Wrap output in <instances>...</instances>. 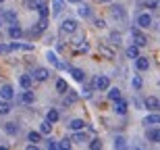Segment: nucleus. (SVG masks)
Wrapping results in <instances>:
<instances>
[{
    "mask_svg": "<svg viewBox=\"0 0 160 150\" xmlns=\"http://www.w3.org/2000/svg\"><path fill=\"white\" fill-rule=\"evenodd\" d=\"M71 146H73L71 138H65V140H60V142H58V150H69Z\"/></svg>",
    "mask_w": 160,
    "mask_h": 150,
    "instance_id": "obj_39",
    "label": "nucleus"
},
{
    "mask_svg": "<svg viewBox=\"0 0 160 150\" xmlns=\"http://www.w3.org/2000/svg\"><path fill=\"white\" fill-rule=\"evenodd\" d=\"M2 127H4V133H8V136H17V133L21 132V127H19L17 123H12V121L11 123H4Z\"/></svg>",
    "mask_w": 160,
    "mask_h": 150,
    "instance_id": "obj_24",
    "label": "nucleus"
},
{
    "mask_svg": "<svg viewBox=\"0 0 160 150\" xmlns=\"http://www.w3.org/2000/svg\"><path fill=\"white\" fill-rule=\"evenodd\" d=\"M89 148L92 150H98V148H102V142H100V138H94L92 142H89Z\"/></svg>",
    "mask_w": 160,
    "mask_h": 150,
    "instance_id": "obj_44",
    "label": "nucleus"
},
{
    "mask_svg": "<svg viewBox=\"0 0 160 150\" xmlns=\"http://www.w3.org/2000/svg\"><path fill=\"white\" fill-rule=\"evenodd\" d=\"M79 96L81 94H77V92H73V90H67L65 92V104H75Z\"/></svg>",
    "mask_w": 160,
    "mask_h": 150,
    "instance_id": "obj_28",
    "label": "nucleus"
},
{
    "mask_svg": "<svg viewBox=\"0 0 160 150\" xmlns=\"http://www.w3.org/2000/svg\"><path fill=\"white\" fill-rule=\"evenodd\" d=\"M146 140H148L150 144H160V127L158 125L148 127V132H146Z\"/></svg>",
    "mask_w": 160,
    "mask_h": 150,
    "instance_id": "obj_8",
    "label": "nucleus"
},
{
    "mask_svg": "<svg viewBox=\"0 0 160 150\" xmlns=\"http://www.w3.org/2000/svg\"><path fill=\"white\" fill-rule=\"evenodd\" d=\"M125 54H127V59H133V60H135L137 56H139V46H137V44L129 46V48L125 50Z\"/></svg>",
    "mask_w": 160,
    "mask_h": 150,
    "instance_id": "obj_31",
    "label": "nucleus"
},
{
    "mask_svg": "<svg viewBox=\"0 0 160 150\" xmlns=\"http://www.w3.org/2000/svg\"><path fill=\"white\" fill-rule=\"evenodd\" d=\"M135 69H137V71H148V69H150V59H148V56H142V54H139V56H137V59H135Z\"/></svg>",
    "mask_w": 160,
    "mask_h": 150,
    "instance_id": "obj_15",
    "label": "nucleus"
},
{
    "mask_svg": "<svg viewBox=\"0 0 160 150\" xmlns=\"http://www.w3.org/2000/svg\"><path fill=\"white\" fill-rule=\"evenodd\" d=\"M8 36H11L12 40H19V38L23 36V29H21V25H19V23L8 25Z\"/></svg>",
    "mask_w": 160,
    "mask_h": 150,
    "instance_id": "obj_19",
    "label": "nucleus"
},
{
    "mask_svg": "<svg viewBox=\"0 0 160 150\" xmlns=\"http://www.w3.org/2000/svg\"><path fill=\"white\" fill-rule=\"evenodd\" d=\"M11 111H12L11 100H2V98H0V117H6Z\"/></svg>",
    "mask_w": 160,
    "mask_h": 150,
    "instance_id": "obj_26",
    "label": "nucleus"
},
{
    "mask_svg": "<svg viewBox=\"0 0 160 150\" xmlns=\"http://www.w3.org/2000/svg\"><path fill=\"white\" fill-rule=\"evenodd\" d=\"M0 98L2 100H15V90H12V85L11 84H2L0 85Z\"/></svg>",
    "mask_w": 160,
    "mask_h": 150,
    "instance_id": "obj_9",
    "label": "nucleus"
},
{
    "mask_svg": "<svg viewBox=\"0 0 160 150\" xmlns=\"http://www.w3.org/2000/svg\"><path fill=\"white\" fill-rule=\"evenodd\" d=\"M69 73H71V77L75 79V81H79V84L85 81V73H83V69H79V67H69Z\"/></svg>",
    "mask_w": 160,
    "mask_h": 150,
    "instance_id": "obj_17",
    "label": "nucleus"
},
{
    "mask_svg": "<svg viewBox=\"0 0 160 150\" xmlns=\"http://www.w3.org/2000/svg\"><path fill=\"white\" fill-rule=\"evenodd\" d=\"M77 19H71V17H67L60 21V34L62 36H71V34H75L77 31Z\"/></svg>",
    "mask_w": 160,
    "mask_h": 150,
    "instance_id": "obj_2",
    "label": "nucleus"
},
{
    "mask_svg": "<svg viewBox=\"0 0 160 150\" xmlns=\"http://www.w3.org/2000/svg\"><path fill=\"white\" fill-rule=\"evenodd\" d=\"M77 13H79V17L81 19H94V11H92V6L89 4H79V8H77Z\"/></svg>",
    "mask_w": 160,
    "mask_h": 150,
    "instance_id": "obj_16",
    "label": "nucleus"
},
{
    "mask_svg": "<svg viewBox=\"0 0 160 150\" xmlns=\"http://www.w3.org/2000/svg\"><path fill=\"white\" fill-rule=\"evenodd\" d=\"M143 125L152 127V125H160V111H152V113L143 119Z\"/></svg>",
    "mask_w": 160,
    "mask_h": 150,
    "instance_id": "obj_11",
    "label": "nucleus"
},
{
    "mask_svg": "<svg viewBox=\"0 0 160 150\" xmlns=\"http://www.w3.org/2000/svg\"><path fill=\"white\" fill-rule=\"evenodd\" d=\"M31 75H33L36 81H48V79H50V71H48L46 67H36Z\"/></svg>",
    "mask_w": 160,
    "mask_h": 150,
    "instance_id": "obj_10",
    "label": "nucleus"
},
{
    "mask_svg": "<svg viewBox=\"0 0 160 150\" xmlns=\"http://www.w3.org/2000/svg\"><path fill=\"white\" fill-rule=\"evenodd\" d=\"M8 52H12L11 44H4V42H0V54H8Z\"/></svg>",
    "mask_w": 160,
    "mask_h": 150,
    "instance_id": "obj_43",
    "label": "nucleus"
},
{
    "mask_svg": "<svg viewBox=\"0 0 160 150\" xmlns=\"http://www.w3.org/2000/svg\"><path fill=\"white\" fill-rule=\"evenodd\" d=\"M135 25L142 27V29H150V27L154 25V19H152V15H150L148 11H139L135 15Z\"/></svg>",
    "mask_w": 160,
    "mask_h": 150,
    "instance_id": "obj_1",
    "label": "nucleus"
},
{
    "mask_svg": "<svg viewBox=\"0 0 160 150\" xmlns=\"http://www.w3.org/2000/svg\"><path fill=\"white\" fill-rule=\"evenodd\" d=\"M71 140L75 142V144H83V142H88V136H85V129H81V132H73Z\"/></svg>",
    "mask_w": 160,
    "mask_h": 150,
    "instance_id": "obj_27",
    "label": "nucleus"
},
{
    "mask_svg": "<svg viewBox=\"0 0 160 150\" xmlns=\"http://www.w3.org/2000/svg\"><path fill=\"white\" fill-rule=\"evenodd\" d=\"M131 38H133V44H137L139 48L148 44V36L142 31V27H131Z\"/></svg>",
    "mask_w": 160,
    "mask_h": 150,
    "instance_id": "obj_6",
    "label": "nucleus"
},
{
    "mask_svg": "<svg viewBox=\"0 0 160 150\" xmlns=\"http://www.w3.org/2000/svg\"><path fill=\"white\" fill-rule=\"evenodd\" d=\"M92 88H94L96 92H104L110 88V77L108 75H96L94 79H92Z\"/></svg>",
    "mask_w": 160,
    "mask_h": 150,
    "instance_id": "obj_4",
    "label": "nucleus"
},
{
    "mask_svg": "<svg viewBox=\"0 0 160 150\" xmlns=\"http://www.w3.org/2000/svg\"><path fill=\"white\" fill-rule=\"evenodd\" d=\"M42 136H44V133H42L40 129H38V132H33V129H31V132L27 133V140H29L31 144H38V142H42Z\"/></svg>",
    "mask_w": 160,
    "mask_h": 150,
    "instance_id": "obj_33",
    "label": "nucleus"
},
{
    "mask_svg": "<svg viewBox=\"0 0 160 150\" xmlns=\"http://www.w3.org/2000/svg\"><path fill=\"white\" fill-rule=\"evenodd\" d=\"M92 92H96L94 88H88V85H83V88H81V92H79V94H81L83 98H92Z\"/></svg>",
    "mask_w": 160,
    "mask_h": 150,
    "instance_id": "obj_41",
    "label": "nucleus"
},
{
    "mask_svg": "<svg viewBox=\"0 0 160 150\" xmlns=\"http://www.w3.org/2000/svg\"><path fill=\"white\" fill-rule=\"evenodd\" d=\"M65 11V0H52V17H60Z\"/></svg>",
    "mask_w": 160,
    "mask_h": 150,
    "instance_id": "obj_18",
    "label": "nucleus"
},
{
    "mask_svg": "<svg viewBox=\"0 0 160 150\" xmlns=\"http://www.w3.org/2000/svg\"><path fill=\"white\" fill-rule=\"evenodd\" d=\"M108 94H106V96H108V100H119V98H123V94H121V90H119V88H108Z\"/></svg>",
    "mask_w": 160,
    "mask_h": 150,
    "instance_id": "obj_32",
    "label": "nucleus"
},
{
    "mask_svg": "<svg viewBox=\"0 0 160 150\" xmlns=\"http://www.w3.org/2000/svg\"><path fill=\"white\" fill-rule=\"evenodd\" d=\"M117 115H127V111H129V104H127V100H123V98H119V100H114V108H112Z\"/></svg>",
    "mask_w": 160,
    "mask_h": 150,
    "instance_id": "obj_12",
    "label": "nucleus"
},
{
    "mask_svg": "<svg viewBox=\"0 0 160 150\" xmlns=\"http://www.w3.org/2000/svg\"><path fill=\"white\" fill-rule=\"evenodd\" d=\"M143 106L148 108V111H160V98L156 96H148L143 100Z\"/></svg>",
    "mask_w": 160,
    "mask_h": 150,
    "instance_id": "obj_14",
    "label": "nucleus"
},
{
    "mask_svg": "<svg viewBox=\"0 0 160 150\" xmlns=\"http://www.w3.org/2000/svg\"><path fill=\"white\" fill-rule=\"evenodd\" d=\"M44 146H46L48 150H56V148H58V140H54V138H48V140H46V144H44Z\"/></svg>",
    "mask_w": 160,
    "mask_h": 150,
    "instance_id": "obj_40",
    "label": "nucleus"
},
{
    "mask_svg": "<svg viewBox=\"0 0 160 150\" xmlns=\"http://www.w3.org/2000/svg\"><path fill=\"white\" fill-rule=\"evenodd\" d=\"M36 11L40 13V17H50V8H48V4L44 0H38L36 2Z\"/></svg>",
    "mask_w": 160,
    "mask_h": 150,
    "instance_id": "obj_20",
    "label": "nucleus"
},
{
    "mask_svg": "<svg viewBox=\"0 0 160 150\" xmlns=\"http://www.w3.org/2000/svg\"><path fill=\"white\" fill-rule=\"evenodd\" d=\"M123 42V36H121L119 31H110V36H108V44L110 46H121Z\"/></svg>",
    "mask_w": 160,
    "mask_h": 150,
    "instance_id": "obj_25",
    "label": "nucleus"
},
{
    "mask_svg": "<svg viewBox=\"0 0 160 150\" xmlns=\"http://www.w3.org/2000/svg\"><path fill=\"white\" fill-rule=\"evenodd\" d=\"M102 2H112V0H102Z\"/></svg>",
    "mask_w": 160,
    "mask_h": 150,
    "instance_id": "obj_46",
    "label": "nucleus"
},
{
    "mask_svg": "<svg viewBox=\"0 0 160 150\" xmlns=\"http://www.w3.org/2000/svg\"><path fill=\"white\" fill-rule=\"evenodd\" d=\"M94 25L98 29H104V27H106V21H104V19H94Z\"/></svg>",
    "mask_w": 160,
    "mask_h": 150,
    "instance_id": "obj_45",
    "label": "nucleus"
},
{
    "mask_svg": "<svg viewBox=\"0 0 160 150\" xmlns=\"http://www.w3.org/2000/svg\"><path fill=\"white\" fill-rule=\"evenodd\" d=\"M0 23H4V25L19 23L17 11H15V8H2V11H0Z\"/></svg>",
    "mask_w": 160,
    "mask_h": 150,
    "instance_id": "obj_3",
    "label": "nucleus"
},
{
    "mask_svg": "<svg viewBox=\"0 0 160 150\" xmlns=\"http://www.w3.org/2000/svg\"><path fill=\"white\" fill-rule=\"evenodd\" d=\"M46 119L50 121V123H58V119H60V113L56 111V108H48V113H46Z\"/></svg>",
    "mask_w": 160,
    "mask_h": 150,
    "instance_id": "obj_30",
    "label": "nucleus"
},
{
    "mask_svg": "<svg viewBox=\"0 0 160 150\" xmlns=\"http://www.w3.org/2000/svg\"><path fill=\"white\" fill-rule=\"evenodd\" d=\"M17 102H19V104H23V106H29V104L36 102V94L31 92V88H29V90H23L17 96Z\"/></svg>",
    "mask_w": 160,
    "mask_h": 150,
    "instance_id": "obj_7",
    "label": "nucleus"
},
{
    "mask_svg": "<svg viewBox=\"0 0 160 150\" xmlns=\"http://www.w3.org/2000/svg\"><path fill=\"white\" fill-rule=\"evenodd\" d=\"M54 85H56V92H58V94H65V92L69 90V84H67V81H65L62 77L56 79V84H54Z\"/></svg>",
    "mask_w": 160,
    "mask_h": 150,
    "instance_id": "obj_34",
    "label": "nucleus"
},
{
    "mask_svg": "<svg viewBox=\"0 0 160 150\" xmlns=\"http://www.w3.org/2000/svg\"><path fill=\"white\" fill-rule=\"evenodd\" d=\"M85 127H88V123H85L83 119H73L71 123H69V129H71V132H81V129H85Z\"/></svg>",
    "mask_w": 160,
    "mask_h": 150,
    "instance_id": "obj_21",
    "label": "nucleus"
},
{
    "mask_svg": "<svg viewBox=\"0 0 160 150\" xmlns=\"http://www.w3.org/2000/svg\"><path fill=\"white\" fill-rule=\"evenodd\" d=\"M142 85H143V81H142L139 75H133V77H131V88H133V90H142Z\"/></svg>",
    "mask_w": 160,
    "mask_h": 150,
    "instance_id": "obj_38",
    "label": "nucleus"
},
{
    "mask_svg": "<svg viewBox=\"0 0 160 150\" xmlns=\"http://www.w3.org/2000/svg\"><path fill=\"white\" fill-rule=\"evenodd\" d=\"M100 52L104 54V56H106V59H114V52L110 48H106V46H100Z\"/></svg>",
    "mask_w": 160,
    "mask_h": 150,
    "instance_id": "obj_42",
    "label": "nucleus"
},
{
    "mask_svg": "<svg viewBox=\"0 0 160 150\" xmlns=\"http://www.w3.org/2000/svg\"><path fill=\"white\" fill-rule=\"evenodd\" d=\"M11 48L12 50H23V52H31L33 50V44H23V42H11Z\"/></svg>",
    "mask_w": 160,
    "mask_h": 150,
    "instance_id": "obj_22",
    "label": "nucleus"
},
{
    "mask_svg": "<svg viewBox=\"0 0 160 150\" xmlns=\"http://www.w3.org/2000/svg\"><path fill=\"white\" fill-rule=\"evenodd\" d=\"M139 6L154 11V8H158V6H160V0H139Z\"/></svg>",
    "mask_w": 160,
    "mask_h": 150,
    "instance_id": "obj_29",
    "label": "nucleus"
},
{
    "mask_svg": "<svg viewBox=\"0 0 160 150\" xmlns=\"http://www.w3.org/2000/svg\"><path fill=\"white\" fill-rule=\"evenodd\" d=\"M33 81H36V79H33V75H31V73H23V75L19 77V85H21L23 90H29L31 85H33Z\"/></svg>",
    "mask_w": 160,
    "mask_h": 150,
    "instance_id": "obj_13",
    "label": "nucleus"
},
{
    "mask_svg": "<svg viewBox=\"0 0 160 150\" xmlns=\"http://www.w3.org/2000/svg\"><path fill=\"white\" fill-rule=\"evenodd\" d=\"M46 59L50 60V65H54L56 69H58V65H60V59H58V56H56V54L52 52V50H48V52H46Z\"/></svg>",
    "mask_w": 160,
    "mask_h": 150,
    "instance_id": "obj_35",
    "label": "nucleus"
},
{
    "mask_svg": "<svg viewBox=\"0 0 160 150\" xmlns=\"http://www.w3.org/2000/svg\"><path fill=\"white\" fill-rule=\"evenodd\" d=\"M114 148H119V150H123V148H127V140H125V136H117L114 138Z\"/></svg>",
    "mask_w": 160,
    "mask_h": 150,
    "instance_id": "obj_37",
    "label": "nucleus"
},
{
    "mask_svg": "<svg viewBox=\"0 0 160 150\" xmlns=\"http://www.w3.org/2000/svg\"><path fill=\"white\" fill-rule=\"evenodd\" d=\"M2 2H4V0H0V4H2Z\"/></svg>",
    "mask_w": 160,
    "mask_h": 150,
    "instance_id": "obj_47",
    "label": "nucleus"
},
{
    "mask_svg": "<svg viewBox=\"0 0 160 150\" xmlns=\"http://www.w3.org/2000/svg\"><path fill=\"white\" fill-rule=\"evenodd\" d=\"M52 125H54V123H50V121H42V123H40V132L42 133H44V136H48V133H50V132H52Z\"/></svg>",
    "mask_w": 160,
    "mask_h": 150,
    "instance_id": "obj_36",
    "label": "nucleus"
},
{
    "mask_svg": "<svg viewBox=\"0 0 160 150\" xmlns=\"http://www.w3.org/2000/svg\"><path fill=\"white\" fill-rule=\"evenodd\" d=\"M108 15H110L114 21H125V19H127V11H125L123 4H110L108 6Z\"/></svg>",
    "mask_w": 160,
    "mask_h": 150,
    "instance_id": "obj_5",
    "label": "nucleus"
},
{
    "mask_svg": "<svg viewBox=\"0 0 160 150\" xmlns=\"http://www.w3.org/2000/svg\"><path fill=\"white\" fill-rule=\"evenodd\" d=\"M48 21H50V17H40V21H38L36 27H33V34H42V31H46Z\"/></svg>",
    "mask_w": 160,
    "mask_h": 150,
    "instance_id": "obj_23",
    "label": "nucleus"
}]
</instances>
